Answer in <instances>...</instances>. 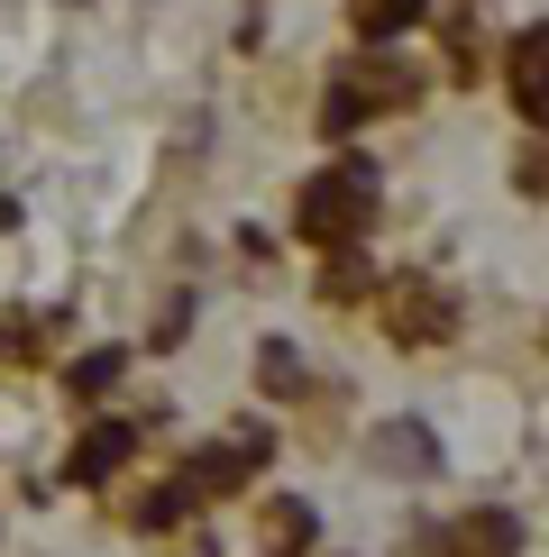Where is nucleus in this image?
I'll return each mask as SVG.
<instances>
[{
    "instance_id": "1",
    "label": "nucleus",
    "mask_w": 549,
    "mask_h": 557,
    "mask_svg": "<svg viewBox=\"0 0 549 557\" xmlns=\"http://www.w3.org/2000/svg\"><path fill=\"white\" fill-rule=\"evenodd\" d=\"M366 220H376V165H330L293 193V238L312 247H349L366 238Z\"/></svg>"
},
{
    "instance_id": "2",
    "label": "nucleus",
    "mask_w": 549,
    "mask_h": 557,
    "mask_svg": "<svg viewBox=\"0 0 549 557\" xmlns=\"http://www.w3.org/2000/svg\"><path fill=\"white\" fill-rule=\"evenodd\" d=\"M457 330V301L440 293V274H394L385 284V338L394 347H440Z\"/></svg>"
},
{
    "instance_id": "3",
    "label": "nucleus",
    "mask_w": 549,
    "mask_h": 557,
    "mask_svg": "<svg viewBox=\"0 0 549 557\" xmlns=\"http://www.w3.org/2000/svg\"><path fill=\"white\" fill-rule=\"evenodd\" d=\"M266 457H274V430H239L229 448H202V457H193V467H183L174 484H183L193 503H211V494H239V484L257 475Z\"/></svg>"
},
{
    "instance_id": "4",
    "label": "nucleus",
    "mask_w": 549,
    "mask_h": 557,
    "mask_svg": "<svg viewBox=\"0 0 549 557\" xmlns=\"http://www.w3.org/2000/svg\"><path fill=\"white\" fill-rule=\"evenodd\" d=\"M422 557H522V521L513 512H457L449 530H412Z\"/></svg>"
},
{
    "instance_id": "5",
    "label": "nucleus",
    "mask_w": 549,
    "mask_h": 557,
    "mask_svg": "<svg viewBox=\"0 0 549 557\" xmlns=\"http://www.w3.org/2000/svg\"><path fill=\"white\" fill-rule=\"evenodd\" d=\"M366 457L394 475H440V430L430 421H376L366 430Z\"/></svg>"
},
{
    "instance_id": "6",
    "label": "nucleus",
    "mask_w": 549,
    "mask_h": 557,
    "mask_svg": "<svg viewBox=\"0 0 549 557\" xmlns=\"http://www.w3.org/2000/svg\"><path fill=\"white\" fill-rule=\"evenodd\" d=\"M129 457H137V421H91L74 438V467H64V475H74V484H110Z\"/></svg>"
},
{
    "instance_id": "7",
    "label": "nucleus",
    "mask_w": 549,
    "mask_h": 557,
    "mask_svg": "<svg viewBox=\"0 0 549 557\" xmlns=\"http://www.w3.org/2000/svg\"><path fill=\"white\" fill-rule=\"evenodd\" d=\"M339 83H349L366 110H403V101H422V74H412V64H394V55H357Z\"/></svg>"
},
{
    "instance_id": "8",
    "label": "nucleus",
    "mask_w": 549,
    "mask_h": 557,
    "mask_svg": "<svg viewBox=\"0 0 549 557\" xmlns=\"http://www.w3.org/2000/svg\"><path fill=\"white\" fill-rule=\"evenodd\" d=\"M513 110H522V120H549V37L540 28H522L513 37Z\"/></svg>"
},
{
    "instance_id": "9",
    "label": "nucleus",
    "mask_w": 549,
    "mask_h": 557,
    "mask_svg": "<svg viewBox=\"0 0 549 557\" xmlns=\"http://www.w3.org/2000/svg\"><path fill=\"white\" fill-rule=\"evenodd\" d=\"M312 530H320V512H312L303 494H274V503H266V540H274V548H312Z\"/></svg>"
},
{
    "instance_id": "10",
    "label": "nucleus",
    "mask_w": 549,
    "mask_h": 557,
    "mask_svg": "<svg viewBox=\"0 0 549 557\" xmlns=\"http://www.w3.org/2000/svg\"><path fill=\"white\" fill-rule=\"evenodd\" d=\"M120 375H129V347H91V357H74L64 384H74V403H91V393H110Z\"/></svg>"
},
{
    "instance_id": "11",
    "label": "nucleus",
    "mask_w": 549,
    "mask_h": 557,
    "mask_svg": "<svg viewBox=\"0 0 549 557\" xmlns=\"http://www.w3.org/2000/svg\"><path fill=\"white\" fill-rule=\"evenodd\" d=\"M257 393H274V403H293V393H303V357H293L284 338L257 347Z\"/></svg>"
},
{
    "instance_id": "12",
    "label": "nucleus",
    "mask_w": 549,
    "mask_h": 557,
    "mask_svg": "<svg viewBox=\"0 0 549 557\" xmlns=\"http://www.w3.org/2000/svg\"><path fill=\"white\" fill-rule=\"evenodd\" d=\"M422 10H430V0H349V18H357L366 37H403Z\"/></svg>"
},
{
    "instance_id": "13",
    "label": "nucleus",
    "mask_w": 549,
    "mask_h": 557,
    "mask_svg": "<svg viewBox=\"0 0 549 557\" xmlns=\"http://www.w3.org/2000/svg\"><path fill=\"white\" fill-rule=\"evenodd\" d=\"M183 512H193V494H183V484H156V494H137V503H129V521H137V530H174Z\"/></svg>"
},
{
    "instance_id": "14",
    "label": "nucleus",
    "mask_w": 549,
    "mask_h": 557,
    "mask_svg": "<svg viewBox=\"0 0 549 557\" xmlns=\"http://www.w3.org/2000/svg\"><path fill=\"white\" fill-rule=\"evenodd\" d=\"M366 284H376V274H366V257H357V238H349V247H330V274H320V293H330V301H357Z\"/></svg>"
},
{
    "instance_id": "15",
    "label": "nucleus",
    "mask_w": 549,
    "mask_h": 557,
    "mask_svg": "<svg viewBox=\"0 0 549 557\" xmlns=\"http://www.w3.org/2000/svg\"><path fill=\"white\" fill-rule=\"evenodd\" d=\"M357 120H366V101H357V91H349V83H330V91H320V120H312L320 137H349Z\"/></svg>"
},
{
    "instance_id": "16",
    "label": "nucleus",
    "mask_w": 549,
    "mask_h": 557,
    "mask_svg": "<svg viewBox=\"0 0 549 557\" xmlns=\"http://www.w3.org/2000/svg\"><path fill=\"white\" fill-rule=\"evenodd\" d=\"M476 37H486V28H476V10H449V74L457 83L476 74Z\"/></svg>"
},
{
    "instance_id": "17",
    "label": "nucleus",
    "mask_w": 549,
    "mask_h": 557,
    "mask_svg": "<svg viewBox=\"0 0 549 557\" xmlns=\"http://www.w3.org/2000/svg\"><path fill=\"white\" fill-rule=\"evenodd\" d=\"M183 330H193V293H174L166 311H156V338L147 347H183Z\"/></svg>"
},
{
    "instance_id": "18",
    "label": "nucleus",
    "mask_w": 549,
    "mask_h": 557,
    "mask_svg": "<svg viewBox=\"0 0 549 557\" xmlns=\"http://www.w3.org/2000/svg\"><path fill=\"white\" fill-rule=\"evenodd\" d=\"M513 183H522V201H540V183H549V156H540V147H522V165H513Z\"/></svg>"
}]
</instances>
